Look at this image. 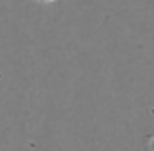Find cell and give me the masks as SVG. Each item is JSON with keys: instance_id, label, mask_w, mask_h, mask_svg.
Listing matches in <instances>:
<instances>
[{"instance_id": "cell-1", "label": "cell", "mask_w": 154, "mask_h": 151, "mask_svg": "<svg viewBox=\"0 0 154 151\" xmlns=\"http://www.w3.org/2000/svg\"><path fill=\"white\" fill-rule=\"evenodd\" d=\"M38 2H43V4H51V2H58V0H38Z\"/></svg>"}]
</instances>
